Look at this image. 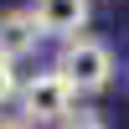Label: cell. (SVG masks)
Returning a JSON list of instances; mask_svg holds the SVG:
<instances>
[{"label": "cell", "instance_id": "cell-1", "mask_svg": "<svg viewBox=\"0 0 129 129\" xmlns=\"http://www.w3.org/2000/svg\"><path fill=\"white\" fill-rule=\"evenodd\" d=\"M57 72H62V83H67L72 93H103V88L114 83V52H109V41L78 31V36L62 41Z\"/></svg>", "mask_w": 129, "mask_h": 129}, {"label": "cell", "instance_id": "cell-2", "mask_svg": "<svg viewBox=\"0 0 129 129\" xmlns=\"http://www.w3.org/2000/svg\"><path fill=\"white\" fill-rule=\"evenodd\" d=\"M16 98H21V124L36 129V124H57V119H67L72 103H78V93L62 83L57 67H47V72H31L26 83H16Z\"/></svg>", "mask_w": 129, "mask_h": 129}, {"label": "cell", "instance_id": "cell-3", "mask_svg": "<svg viewBox=\"0 0 129 129\" xmlns=\"http://www.w3.org/2000/svg\"><path fill=\"white\" fill-rule=\"evenodd\" d=\"M31 26L41 31V36H78L83 26H88V0H31L26 5Z\"/></svg>", "mask_w": 129, "mask_h": 129}, {"label": "cell", "instance_id": "cell-4", "mask_svg": "<svg viewBox=\"0 0 129 129\" xmlns=\"http://www.w3.org/2000/svg\"><path fill=\"white\" fill-rule=\"evenodd\" d=\"M36 41H41V31L31 26V16L26 10H0V62H26L31 52H36Z\"/></svg>", "mask_w": 129, "mask_h": 129}, {"label": "cell", "instance_id": "cell-5", "mask_svg": "<svg viewBox=\"0 0 129 129\" xmlns=\"http://www.w3.org/2000/svg\"><path fill=\"white\" fill-rule=\"evenodd\" d=\"M10 98H16V67H10V62H0V109H5Z\"/></svg>", "mask_w": 129, "mask_h": 129}, {"label": "cell", "instance_id": "cell-6", "mask_svg": "<svg viewBox=\"0 0 129 129\" xmlns=\"http://www.w3.org/2000/svg\"><path fill=\"white\" fill-rule=\"evenodd\" d=\"M62 129H109L98 119V114H67V119H62Z\"/></svg>", "mask_w": 129, "mask_h": 129}, {"label": "cell", "instance_id": "cell-7", "mask_svg": "<svg viewBox=\"0 0 129 129\" xmlns=\"http://www.w3.org/2000/svg\"><path fill=\"white\" fill-rule=\"evenodd\" d=\"M0 129H26V124H21V119H0Z\"/></svg>", "mask_w": 129, "mask_h": 129}]
</instances>
